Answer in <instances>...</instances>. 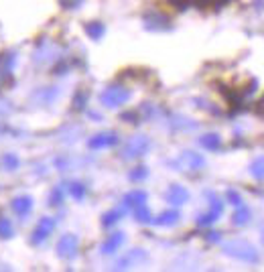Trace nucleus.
Returning a JSON list of instances; mask_svg holds the SVG:
<instances>
[{
  "label": "nucleus",
  "instance_id": "1",
  "mask_svg": "<svg viewBox=\"0 0 264 272\" xmlns=\"http://www.w3.org/2000/svg\"><path fill=\"white\" fill-rule=\"evenodd\" d=\"M224 252L236 260H242V262H258V252L254 250L252 244L244 242V240H232V242H226L224 244Z\"/></svg>",
  "mask_w": 264,
  "mask_h": 272
},
{
  "label": "nucleus",
  "instance_id": "2",
  "mask_svg": "<svg viewBox=\"0 0 264 272\" xmlns=\"http://www.w3.org/2000/svg\"><path fill=\"white\" fill-rule=\"evenodd\" d=\"M130 100V90L124 86H110L100 94V102L106 108H120Z\"/></svg>",
  "mask_w": 264,
  "mask_h": 272
},
{
  "label": "nucleus",
  "instance_id": "3",
  "mask_svg": "<svg viewBox=\"0 0 264 272\" xmlns=\"http://www.w3.org/2000/svg\"><path fill=\"white\" fill-rule=\"evenodd\" d=\"M149 147H151V140H149L147 136H143V134L132 136V138L126 142L124 151H122V159H126V161L138 159V157H143V155L149 151Z\"/></svg>",
  "mask_w": 264,
  "mask_h": 272
},
{
  "label": "nucleus",
  "instance_id": "4",
  "mask_svg": "<svg viewBox=\"0 0 264 272\" xmlns=\"http://www.w3.org/2000/svg\"><path fill=\"white\" fill-rule=\"evenodd\" d=\"M77 250H79V240L75 234H63L57 242V256L63 258V260H71L77 256Z\"/></svg>",
  "mask_w": 264,
  "mask_h": 272
},
{
  "label": "nucleus",
  "instance_id": "5",
  "mask_svg": "<svg viewBox=\"0 0 264 272\" xmlns=\"http://www.w3.org/2000/svg\"><path fill=\"white\" fill-rule=\"evenodd\" d=\"M16 63V53L14 51H4L0 53V90L8 88L12 83V71Z\"/></svg>",
  "mask_w": 264,
  "mask_h": 272
},
{
  "label": "nucleus",
  "instance_id": "6",
  "mask_svg": "<svg viewBox=\"0 0 264 272\" xmlns=\"http://www.w3.org/2000/svg\"><path fill=\"white\" fill-rule=\"evenodd\" d=\"M175 164L179 166V171H189V173H197L206 166V159L199 155V153H193V151H185L181 153V157L175 161Z\"/></svg>",
  "mask_w": 264,
  "mask_h": 272
},
{
  "label": "nucleus",
  "instance_id": "7",
  "mask_svg": "<svg viewBox=\"0 0 264 272\" xmlns=\"http://www.w3.org/2000/svg\"><path fill=\"white\" fill-rule=\"evenodd\" d=\"M55 225H57V221L53 218H41L39 219V223L35 225V229H33V236H31V244L33 246H41L49 236L53 234V229H55Z\"/></svg>",
  "mask_w": 264,
  "mask_h": 272
},
{
  "label": "nucleus",
  "instance_id": "8",
  "mask_svg": "<svg viewBox=\"0 0 264 272\" xmlns=\"http://www.w3.org/2000/svg\"><path fill=\"white\" fill-rule=\"evenodd\" d=\"M33 59L35 63H47V61H53L57 59V51H55V45L53 43H47V41H39L37 43V49L33 53Z\"/></svg>",
  "mask_w": 264,
  "mask_h": 272
},
{
  "label": "nucleus",
  "instance_id": "9",
  "mask_svg": "<svg viewBox=\"0 0 264 272\" xmlns=\"http://www.w3.org/2000/svg\"><path fill=\"white\" fill-rule=\"evenodd\" d=\"M165 199L173 205H183L189 201V191L183 187V185H171L165 193Z\"/></svg>",
  "mask_w": 264,
  "mask_h": 272
},
{
  "label": "nucleus",
  "instance_id": "10",
  "mask_svg": "<svg viewBox=\"0 0 264 272\" xmlns=\"http://www.w3.org/2000/svg\"><path fill=\"white\" fill-rule=\"evenodd\" d=\"M10 207L18 218H27L33 212V197L31 195H18L10 201Z\"/></svg>",
  "mask_w": 264,
  "mask_h": 272
},
{
  "label": "nucleus",
  "instance_id": "11",
  "mask_svg": "<svg viewBox=\"0 0 264 272\" xmlns=\"http://www.w3.org/2000/svg\"><path fill=\"white\" fill-rule=\"evenodd\" d=\"M118 142V136L114 132H102V134H96L94 138H90L88 147L94 149V151H100V149H110Z\"/></svg>",
  "mask_w": 264,
  "mask_h": 272
},
{
  "label": "nucleus",
  "instance_id": "12",
  "mask_svg": "<svg viewBox=\"0 0 264 272\" xmlns=\"http://www.w3.org/2000/svg\"><path fill=\"white\" fill-rule=\"evenodd\" d=\"M145 27L149 31H167V29H171V23H169L167 16L155 12V14H147L145 16Z\"/></svg>",
  "mask_w": 264,
  "mask_h": 272
},
{
  "label": "nucleus",
  "instance_id": "13",
  "mask_svg": "<svg viewBox=\"0 0 264 272\" xmlns=\"http://www.w3.org/2000/svg\"><path fill=\"white\" fill-rule=\"evenodd\" d=\"M122 244H124V234L122 232H114L104 244H102V252L104 254H114Z\"/></svg>",
  "mask_w": 264,
  "mask_h": 272
},
{
  "label": "nucleus",
  "instance_id": "14",
  "mask_svg": "<svg viewBox=\"0 0 264 272\" xmlns=\"http://www.w3.org/2000/svg\"><path fill=\"white\" fill-rule=\"evenodd\" d=\"M145 260H147V254L143 250H132V252H128V256L124 260L118 262L116 268H128L130 264H138V262H145Z\"/></svg>",
  "mask_w": 264,
  "mask_h": 272
},
{
  "label": "nucleus",
  "instance_id": "15",
  "mask_svg": "<svg viewBox=\"0 0 264 272\" xmlns=\"http://www.w3.org/2000/svg\"><path fill=\"white\" fill-rule=\"evenodd\" d=\"M179 212L177 210H167V212H163L157 219H155V223L157 225H163V227H171V225H175L177 221H179Z\"/></svg>",
  "mask_w": 264,
  "mask_h": 272
},
{
  "label": "nucleus",
  "instance_id": "16",
  "mask_svg": "<svg viewBox=\"0 0 264 272\" xmlns=\"http://www.w3.org/2000/svg\"><path fill=\"white\" fill-rule=\"evenodd\" d=\"M145 201H147V193H145V191H138V189L124 195V203H126L128 207H138V205H143Z\"/></svg>",
  "mask_w": 264,
  "mask_h": 272
},
{
  "label": "nucleus",
  "instance_id": "17",
  "mask_svg": "<svg viewBox=\"0 0 264 272\" xmlns=\"http://www.w3.org/2000/svg\"><path fill=\"white\" fill-rule=\"evenodd\" d=\"M86 33L90 35V39H94V41H98V39H102L106 33V27L102 23H98V20H92V23H88L86 25Z\"/></svg>",
  "mask_w": 264,
  "mask_h": 272
},
{
  "label": "nucleus",
  "instance_id": "18",
  "mask_svg": "<svg viewBox=\"0 0 264 272\" xmlns=\"http://www.w3.org/2000/svg\"><path fill=\"white\" fill-rule=\"evenodd\" d=\"M199 142H201V147L208 149V151H217V149L221 147V138H219L217 134H206V136L199 138Z\"/></svg>",
  "mask_w": 264,
  "mask_h": 272
},
{
  "label": "nucleus",
  "instance_id": "19",
  "mask_svg": "<svg viewBox=\"0 0 264 272\" xmlns=\"http://www.w3.org/2000/svg\"><path fill=\"white\" fill-rule=\"evenodd\" d=\"M0 163H2V166H4L6 171H16V169H18V164H21V161H18V157H16V155L6 153V155H2Z\"/></svg>",
  "mask_w": 264,
  "mask_h": 272
},
{
  "label": "nucleus",
  "instance_id": "20",
  "mask_svg": "<svg viewBox=\"0 0 264 272\" xmlns=\"http://www.w3.org/2000/svg\"><path fill=\"white\" fill-rule=\"evenodd\" d=\"M250 173H252V177H254V179L262 181L264 179V157H258L254 163L250 164Z\"/></svg>",
  "mask_w": 264,
  "mask_h": 272
},
{
  "label": "nucleus",
  "instance_id": "21",
  "mask_svg": "<svg viewBox=\"0 0 264 272\" xmlns=\"http://www.w3.org/2000/svg\"><path fill=\"white\" fill-rule=\"evenodd\" d=\"M12 234H14V229H12L10 219L0 218V238H2V240H8V238H12Z\"/></svg>",
  "mask_w": 264,
  "mask_h": 272
},
{
  "label": "nucleus",
  "instance_id": "22",
  "mask_svg": "<svg viewBox=\"0 0 264 272\" xmlns=\"http://www.w3.org/2000/svg\"><path fill=\"white\" fill-rule=\"evenodd\" d=\"M250 221V212L246 210V207H242V210H238L236 214H234V223L236 225H244V223H248Z\"/></svg>",
  "mask_w": 264,
  "mask_h": 272
},
{
  "label": "nucleus",
  "instance_id": "23",
  "mask_svg": "<svg viewBox=\"0 0 264 272\" xmlns=\"http://www.w3.org/2000/svg\"><path fill=\"white\" fill-rule=\"evenodd\" d=\"M134 210H136V212H134V214H136V219H138L140 223H149V221H153V219H151V212L145 207V203L138 205V207H134Z\"/></svg>",
  "mask_w": 264,
  "mask_h": 272
},
{
  "label": "nucleus",
  "instance_id": "24",
  "mask_svg": "<svg viewBox=\"0 0 264 272\" xmlns=\"http://www.w3.org/2000/svg\"><path fill=\"white\" fill-rule=\"evenodd\" d=\"M86 102H88V92H86V90H79V92L75 94V98H73V108L84 110Z\"/></svg>",
  "mask_w": 264,
  "mask_h": 272
},
{
  "label": "nucleus",
  "instance_id": "25",
  "mask_svg": "<svg viewBox=\"0 0 264 272\" xmlns=\"http://www.w3.org/2000/svg\"><path fill=\"white\" fill-rule=\"evenodd\" d=\"M69 193L75 197V199H84L86 195V187L82 183H69Z\"/></svg>",
  "mask_w": 264,
  "mask_h": 272
},
{
  "label": "nucleus",
  "instance_id": "26",
  "mask_svg": "<svg viewBox=\"0 0 264 272\" xmlns=\"http://www.w3.org/2000/svg\"><path fill=\"white\" fill-rule=\"evenodd\" d=\"M63 201V189L61 187H55L51 191V195H49V205L55 207V205H59Z\"/></svg>",
  "mask_w": 264,
  "mask_h": 272
},
{
  "label": "nucleus",
  "instance_id": "27",
  "mask_svg": "<svg viewBox=\"0 0 264 272\" xmlns=\"http://www.w3.org/2000/svg\"><path fill=\"white\" fill-rule=\"evenodd\" d=\"M33 98H41L43 104H51V100L55 98V90H39Z\"/></svg>",
  "mask_w": 264,
  "mask_h": 272
},
{
  "label": "nucleus",
  "instance_id": "28",
  "mask_svg": "<svg viewBox=\"0 0 264 272\" xmlns=\"http://www.w3.org/2000/svg\"><path fill=\"white\" fill-rule=\"evenodd\" d=\"M120 216H122V212H120V210L108 212V214H104V219H102V223H104V225H112V223H116V221L120 219Z\"/></svg>",
  "mask_w": 264,
  "mask_h": 272
},
{
  "label": "nucleus",
  "instance_id": "29",
  "mask_svg": "<svg viewBox=\"0 0 264 272\" xmlns=\"http://www.w3.org/2000/svg\"><path fill=\"white\" fill-rule=\"evenodd\" d=\"M147 175H149V171H147L145 166H138V169H134V171L130 173V179H132V181H143Z\"/></svg>",
  "mask_w": 264,
  "mask_h": 272
},
{
  "label": "nucleus",
  "instance_id": "30",
  "mask_svg": "<svg viewBox=\"0 0 264 272\" xmlns=\"http://www.w3.org/2000/svg\"><path fill=\"white\" fill-rule=\"evenodd\" d=\"M82 2H84V0H59L61 8H65V10H71V8H79V6H82Z\"/></svg>",
  "mask_w": 264,
  "mask_h": 272
},
{
  "label": "nucleus",
  "instance_id": "31",
  "mask_svg": "<svg viewBox=\"0 0 264 272\" xmlns=\"http://www.w3.org/2000/svg\"><path fill=\"white\" fill-rule=\"evenodd\" d=\"M173 6H177L179 10H183V8H187V6H193V0H169Z\"/></svg>",
  "mask_w": 264,
  "mask_h": 272
},
{
  "label": "nucleus",
  "instance_id": "32",
  "mask_svg": "<svg viewBox=\"0 0 264 272\" xmlns=\"http://www.w3.org/2000/svg\"><path fill=\"white\" fill-rule=\"evenodd\" d=\"M226 195H228V199H230V203H234V205H240V201H242V199H240V195H238L236 191H228Z\"/></svg>",
  "mask_w": 264,
  "mask_h": 272
},
{
  "label": "nucleus",
  "instance_id": "33",
  "mask_svg": "<svg viewBox=\"0 0 264 272\" xmlns=\"http://www.w3.org/2000/svg\"><path fill=\"white\" fill-rule=\"evenodd\" d=\"M208 240H211V242H215V240H219V236H217L215 232H211V236H208Z\"/></svg>",
  "mask_w": 264,
  "mask_h": 272
}]
</instances>
